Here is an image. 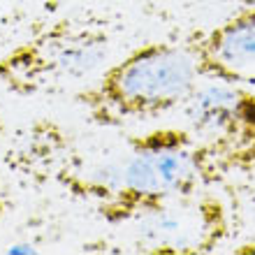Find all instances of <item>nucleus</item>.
<instances>
[{
	"instance_id": "f257e3e1",
	"label": "nucleus",
	"mask_w": 255,
	"mask_h": 255,
	"mask_svg": "<svg viewBox=\"0 0 255 255\" xmlns=\"http://www.w3.org/2000/svg\"><path fill=\"white\" fill-rule=\"evenodd\" d=\"M202 72L188 44L158 40L134 47L74 91V105L95 128L153 121L183 107Z\"/></svg>"
},
{
	"instance_id": "f03ea898",
	"label": "nucleus",
	"mask_w": 255,
	"mask_h": 255,
	"mask_svg": "<svg viewBox=\"0 0 255 255\" xmlns=\"http://www.w3.org/2000/svg\"><path fill=\"white\" fill-rule=\"evenodd\" d=\"M225 174L188 128H153L123 144L116 188L93 214L107 225H130L165 202L211 188Z\"/></svg>"
},
{
	"instance_id": "7ed1b4c3",
	"label": "nucleus",
	"mask_w": 255,
	"mask_h": 255,
	"mask_svg": "<svg viewBox=\"0 0 255 255\" xmlns=\"http://www.w3.org/2000/svg\"><path fill=\"white\" fill-rule=\"evenodd\" d=\"M112 28L95 16H61L0 56V86L16 98L81 88L112 58Z\"/></svg>"
},
{
	"instance_id": "20e7f679",
	"label": "nucleus",
	"mask_w": 255,
	"mask_h": 255,
	"mask_svg": "<svg viewBox=\"0 0 255 255\" xmlns=\"http://www.w3.org/2000/svg\"><path fill=\"white\" fill-rule=\"evenodd\" d=\"M181 109L186 128L223 174L255 176V88L204 84Z\"/></svg>"
},
{
	"instance_id": "39448f33",
	"label": "nucleus",
	"mask_w": 255,
	"mask_h": 255,
	"mask_svg": "<svg viewBox=\"0 0 255 255\" xmlns=\"http://www.w3.org/2000/svg\"><path fill=\"white\" fill-rule=\"evenodd\" d=\"M130 225L137 249L155 255L214 253L232 235L228 204L209 188L174 197Z\"/></svg>"
},
{
	"instance_id": "423d86ee",
	"label": "nucleus",
	"mask_w": 255,
	"mask_h": 255,
	"mask_svg": "<svg viewBox=\"0 0 255 255\" xmlns=\"http://www.w3.org/2000/svg\"><path fill=\"white\" fill-rule=\"evenodd\" d=\"M202 79L255 88V5L239 9L197 30L186 40Z\"/></svg>"
},
{
	"instance_id": "0eeeda50",
	"label": "nucleus",
	"mask_w": 255,
	"mask_h": 255,
	"mask_svg": "<svg viewBox=\"0 0 255 255\" xmlns=\"http://www.w3.org/2000/svg\"><path fill=\"white\" fill-rule=\"evenodd\" d=\"M235 253H237V255H255V239L239 244V246L235 249Z\"/></svg>"
},
{
	"instance_id": "6e6552de",
	"label": "nucleus",
	"mask_w": 255,
	"mask_h": 255,
	"mask_svg": "<svg viewBox=\"0 0 255 255\" xmlns=\"http://www.w3.org/2000/svg\"><path fill=\"white\" fill-rule=\"evenodd\" d=\"M228 2H235V5H255V0H228Z\"/></svg>"
}]
</instances>
